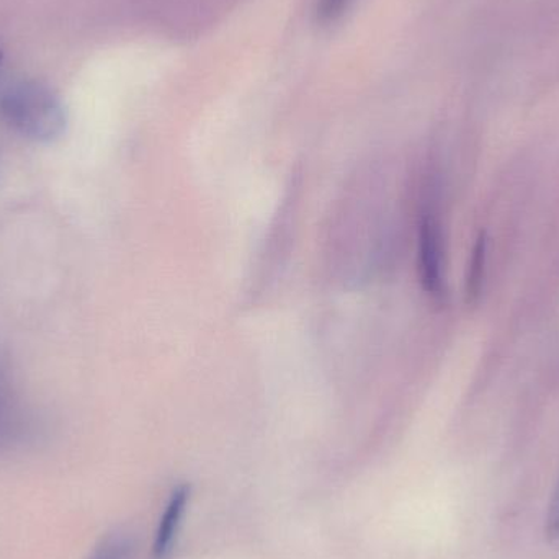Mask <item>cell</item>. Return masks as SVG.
Wrapping results in <instances>:
<instances>
[{
  "label": "cell",
  "mask_w": 559,
  "mask_h": 559,
  "mask_svg": "<svg viewBox=\"0 0 559 559\" xmlns=\"http://www.w3.org/2000/svg\"><path fill=\"white\" fill-rule=\"evenodd\" d=\"M0 115L12 130L35 143H55L68 127L61 98L48 85L36 81H20L3 88Z\"/></svg>",
  "instance_id": "1"
},
{
  "label": "cell",
  "mask_w": 559,
  "mask_h": 559,
  "mask_svg": "<svg viewBox=\"0 0 559 559\" xmlns=\"http://www.w3.org/2000/svg\"><path fill=\"white\" fill-rule=\"evenodd\" d=\"M419 271L424 288L430 295H442V251H440L439 226L432 218H426L420 223Z\"/></svg>",
  "instance_id": "2"
},
{
  "label": "cell",
  "mask_w": 559,
  "mask_h": 559,
  "mask_svg": "<svg viewBox=\"0 0 559 559\" xmlns=\"http://www.w3.org/2000/svg\"><path fill=\"white\" fill-rule=\"evenodd\" d=\"M187 501H189V489L186 486L174 491L169 506H167L166 512L160 519L156 544H154V558H169L174 547V538L177 537V532H179L180 524H182Z\"/></svg>",
  "instance_id": "3"
},
{
  "label": "cell",
  "mask_w": 559,
  "mask_h": 559,
  "mask_svg": "<svg viewBox=\"0 0 559 559\" xmlns=\"http://www.w3.org/2000/svg\"><path fill=\"white\" fill-rule=\"evenodd\" d=\"M354 0H318L316 19L321 25H331L337 22Z\"/></svg>",
  "instance_id": "4"
},
{
  "label": "cell",
  "mask_w": 559,
  "mask_h": 559,
  "mask_svg": "<svg viewBox=\"0 0 559 559\" xmlns=\"http://www.w3.org/2000/svg\"><path fill=\"white\" fill-rule=\"evenodd\" d=\"M91 559H130V545L123 537L107 538Z\"/></svg>",
  "instance_id": "5"
},
{
  "label": "cell",
  "mask_w": 559,
  "mask_h": 559,
  "mask_svg": "<svg viewBox=\"0 0 559 559\" xmlns=\"http://www.w3.org/2000/svg\"><path fill=\"white\" fill-rule=\"evenodd\" d=\"M483 265H485V239H479L472 259V267L468 275V296L478 295L481 288Z\"/></svg>",
  "instance_id": "6"
},
{
  "label": "cell",
  "mask_w": 559,
  "mask_h": 559,
  "mask_svg": "<svg viewBox=\"0 0 559 559\" xmlns=\"http://www.w3.org/2000/svg\"><path fill=\"white\" fill-rule=\"evenodd\" d=\"M547 538L559 550V483L551 498L547 515Z\"/></svg>",
  "instance_id": "7"
},
{
  "label": "cell",
  "mask_w": 559,
  "mask_h": 559,
  "mask_svg": "<svg viewBox=\"0 0 559 559\" xmlns=\"http://www.w3.org/2000/svg\"><path fill=\"white\" fill-rule=\"evenodd\" d=\"M0 64H2V49H0Z\"/></svg>",
  "instance_id": "8"
}]
</instances>
